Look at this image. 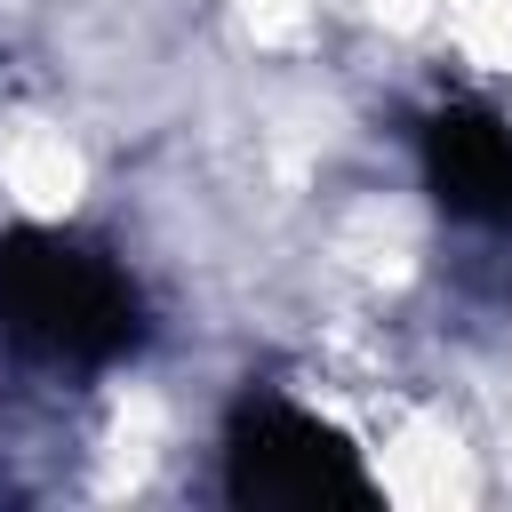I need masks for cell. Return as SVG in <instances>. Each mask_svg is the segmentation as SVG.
<instances>
[{
    "label": "cell",
    "mask_w": 512,
    "mask_h": 512,
    "mask_svg": "<svg viewBox=\"0 0 512 512\" xmlns=\"http://www.w3.org/2000/svg\"><path fill=\"white\" fill-rule=\"evenodd\" d=\"M424 152H432V184L456 216L512 224V128H496L480 112H448L424 128Z\"/></svg>",
    "instance_id": "3957f363"
},
{
    "label": "cell",
    "mask_w": 512,
    "mask_h": 512,
    "mask_svg": "<svg viewBox=\"0 0 512 512\" xmlns=\"http://www.w3.org/2000/svg\"><path fill=\"white\" fill-rule=\"evenodd\" d=\"M232 496H256V504H336V496H368V480L352 472V448L336 432H320L304 408L256 400L232 424Z\"/></svg>",
    "instance_id": "7a4b0ae2"
},
{
    "label": "cell",
    "mask_w": 512,
    "mask_h": 512,
    "mask_svg": "<svg viewBox=\"0 0 512 512\" xmlns=\"http://www.w3.org/2000/svg\"><path fill=\"white\" fill-rule=\"evenodd\" d=\"M144 336V304L112 256H88L48 232L0 240V344L48 368L120 360Z\"/></svg>",
    "instance_id": "6da1fadb"
}]
</instances>
